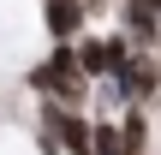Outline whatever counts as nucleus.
<instances>
[{
	"label": "nucleus",
	"instance_id": "2",
	"mask_svg": "<svg viewBox=\"0 0 161 155\" xmlns=\"http://www.w3.org/2000/svg\"><path fill=\"white\" fill-rule=\"evenodd\" d=\"M72 54H78V72L96 84V78H114V66L131 54V42H125V30H84L78 42H72Z\"/></svg>",
	"mask_w": 161,
	"mask_h": 155
},
{
	"label": "nucleus",
	"instance_id": "7",
	"mask_svg": "<svg viewBox=\"0 0 161 155\" xmlns=\"http://www.w3.org/2000/svg\"><path fill=\"white\" fill-rule=\"evenodd\" d=\"M155 12H161V0H155Z\"/></svg>",
	"mask_w": 161,
	"mask_h": 155
},
{
	"label": "nucleus",
	"instance_id": "4",
	"mask_svg": "<svg viewBox=\"0 0 161 155\" xmlns=\"http://www.w3.org/2000/svg\"><path fill=\"white\" fill-rule=\"evenodd\" d=\"M114 30H125L131 48H161V12L149 0H119L114 6Z\"/></svg>",
	"mask_w": 161,
	"mask_h": 155
},
{
	"label": "nucleus",
	"instance_id": "5",
	"mask_svg": "<svg viewBox=\"0 0 161 155\" xmlns=\"http://www.w3.org/2000/svg\"><path fill=\"white\" fill-rule=\"evenodd\" d=\"M54 131H60V149L66 155H90L96 149V113L90 108H60L54 113Z\"/></svg>",
	"mask_w": 161,
	"mask_h": 155
},
{
	"label": "nucleus",
	"instance_id": "8",
	"mask_svg": "<svg viewBox=\"0 0 161 155\" xmlns=\"http://www.w3.org/2000/svg\"><path fill=\"white\" fill-rule=\"evenodd\" d=\"M114 6H119V0H114Z\"/></svg>",
	"mask_w": 161,
	"mask_h": 155
},
{
	"label": "nucleus",
	"instance_id": "1",
	"mask_svg": "<svg viewBox=\"0 0 161 155\" xmlns=\"http://www.w3.org/2000/svg\"><path fill=\"white\" fill-rule=\"evenodd\" d=\"M24 90L36 102H60V108H90V78L78 72L72 42H48L30 66H24Z\"/></svg>",
	"mask_w": 161,
	"mask_h": 155
},
{
	"label": "nucleus",
	"instance_id": "3",
	"mask_svg": "<svg viewBox=\"0 0 161 155\" xmlns=\"http://www.w3.org/2000/svg\"><path fill=\"white\" fill-rule=\"evenodd\" d=\"M36 30L48 42H78L90 30V6L84 0H36Z\"/></svg>",
	"mask_w": 161,
	"mask_h": 155
},
{
	"label": "nucleus",
	"instance_id": "6",
	"mask_svg": "<svg viewBox=\"0 0 161 155\" xmlns=\"http://www.w3.org/2000/svg\"><path fill=\"white\" fill-rule=\"evenodd\" d=\"M114 125H119V143H125V155H149V149H155L149 108H119V113H114Z\"/></svg>",
	"mask_w": 161,
	"mask_h": 155
}]
</instances>
